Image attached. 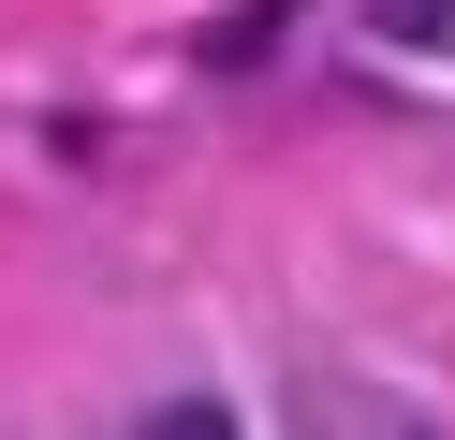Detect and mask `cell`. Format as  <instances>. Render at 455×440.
Segmentation results:
<instances>
[{
  "instance_id": "2",
  "label": "cell",
  "mask_w": 455,
  "mask_h": 440,
  "mask_svg": "<svg viewBox=\"0 0 455 440\" xmlns=\"http://www.w3.org/2000/svg\"><path fill=\"white\" fill-rule=\"evenodd\" d=\"M132 440H235V411H220V396H162Z\"/></svg>"
},
{
  "instance_id": "1",
  "label": "cell",
  "mask_w": 455,
  "mask_h": 440,
  "mask_svg": "<svg viewBox=\"0 0 455 440\" xmlns=\"http://www.w3.org/2000/svg\"><path fill=\"white\" fill-rule=\"evenodd\" d=\"M367 29L382 44H455V0H367Z\"/></svg>"
}]
</instances>
